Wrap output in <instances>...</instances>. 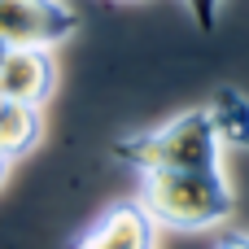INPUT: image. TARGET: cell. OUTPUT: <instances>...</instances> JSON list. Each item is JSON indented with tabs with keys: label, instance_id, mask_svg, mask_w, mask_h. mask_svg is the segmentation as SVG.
<instances>
[{
	"label": "cell",
	"instance_id": "6da1fadb",
	"mask_svg": "<svg viewBox=\"0 0 249 249\" xmlns=\"http://www.w3.org/2000/svg\"><path fill=\"white\" fill-rule=\"evenodd\" d=\"M158 228L175 232H210L232 219L236 193L223 175V166H201V171H149L140 175V197H136Z\"/></svg>",
	"mask_w": 249,
	"mask_h": 249
},
{
	"label": "cell",
	"instance_id": "7a4b0ae2",
	"mask_svg": "<svg viewBox=\"0 0 249 249\" xmlns=\"http://www.w3.org/2000/svg\"><path fill=\"white\" fill-rule=\"evenodd\" d=\"M114 162L131 166L136 175L149 171H201V166H223V144L214 136V123L206 114V105L184 109L175 118H166L162 127L149 131H131L118 136L109 144Z\"/></svg>",
	"mask_w": 249,
	"mask_h": 249
},
{
	"label": "cell",
	"instance_id": "3957f363",
	"mask_svg": "<svg viewBox=\"0 0 249 249\" xmlns=\"http://www.w3.org/2000/svg\"><path fill=\"white\" fill-rule=\"evenodd\" d=\"M79 31V9L66 0H0L4 48H57Z\"/></svg>",
	"mask_w": 249,
	"mask_h": 249
},
{
	"label": "cell",
	"instance_id": "277c9868",
	"mask_svg": "<svg viewBox=\"0 0 249 249\" xmlns=\"http://www.w3.org/2000/svg\"><path fill=\"white\" fill-rule=\"evenodd\" d=\"M74 249H158V219L131 197L105 206L88 232L74 241Z\"/></svg>",
	"mask_w": 249,
	"mask_h": 249
},
{
	"label": "cell",
	"instance_id": "5b68a950",
	"mask_svg": "<svg viewBox=\"0 0 249 249\" xmlns=\"http://www.w3.org/2000/svg\"><path fill=\"white\" fill-rule=\"evenodd\" d=\"M57 92V61L53 48H4L0 57V96L44 109V101Z\"/></svg>",
	"mask_w": 249,
	"mask_h": 249
},
{
	"label": "cell",
	"instance_id": "8992f818",
	"mask_svg": "<svg viewBox=\"0 0 249 249\" xmlns=\"http://www.w3.org/2000/svg\"><path fill=\"white\" fill-rule=\"evenodd\" d=\"M206 114H210L223 149H249V96L241 88H232V83L214 88V96L206 101Z\"/></svg>",
	"mask_w": 249,
	"mask_h": 249
},
{
	"label": "cell",
	"instance_id": "52a82bcc",
	"mask_svg": "<svg viewBox=\"0 0 249 249\" xmlns=\"http://www.w3.org/2000/svg\"><path fill=\"white\" fill-rule=\"evenodd\" d=\"M44 136V114L35 105H22V101H4L0 96V153L9 162H18L22 153H31Z\"/></svg>",
	"mask_w": 249,
	"mask_h": 249
},
{
	"label": "cell",
	"instance_id": "ba28073f",
	"mask_svg": "<svg viewBox=\"0 0 249 249\" xmlns=\"http://www.w3.org/2000/svg\"><path fill=\"white\" fill-rule=\"evenodd\" d=\"M184 9H188L193 26H197L201 35H210V31L219 26V13H223V0H184Z\"/></svg>",
	"mask_w": 249,
	"mask_h": 249
},
{
	"label": "cell",
	"instance_id": "9c48e42d",
	"mask_svg": "<svg viewBox=\"0 0 249 249\" xmlns=\"http://www.w3.org/2000/svg\"><path fill=\"white\" fill-rule=\"evenodd\" d=\"M214 249H249V232H228Z\"/></svg>",
	"mask_w": 249,
	"mask_h": 249
},
{
	"label": "cell",
	"instance_id": "30bf717a",
	"mask_svg": "<svg viewBox=\"0 0 249 249\" xmlns=\"http://www.w3.org/2000/svg\"><path fill=\"white\" fill-rule=\"evenodd\" d=\"M9 166H13V162H9V158H4V153H0V184H4V179H9Z\"/></svg>",
	"mask_w": 249,
	"mask_h": 249
},
{
	"label": "cell",
	"instance_id": "8fae6325",
	"mask_svg": "<svg viewBox=\"0 0 249 249\" xmlns=\"http://www.w3.org/2000/svg\"><path fill=\"white\" fill-rule=\"evenodd\" d=\"M0 57H4V44H0Z\"/></svg>",
	"mask_w": 249,
	"mask_h": 249
}]
</instances>
